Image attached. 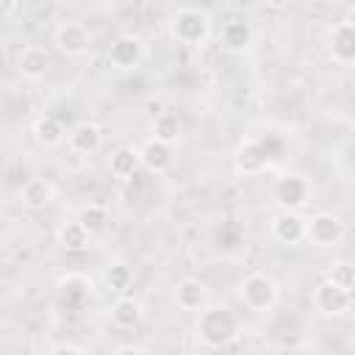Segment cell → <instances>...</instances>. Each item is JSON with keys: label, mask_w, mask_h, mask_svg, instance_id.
Segmentation results:
<instances>
[{"label": "cell", "mask_w": 355, "mask_h": 355, "mask_svg": "<svg viewBox=\"0 0 355 355\" xmlns=\"http://www.w3.org/2000/svg\"><path fill=\"white\" fill-rule=\"evenodd\" d=\"M239 333V322L227 308H205L197 316V336L202 338L205 347L222 349L227 347Z\"/></svg>", "instance_id": "1"}, {"label": "cell", "mask_w": 355, "mask_h": 355, "mask_svg": "<svg viewBox=\"0 0 355 355\" xmlns=\"http://www.w3.org/2000/svg\"><path fill=\"white\" fill-rule=\"evenodd\" d=\"M208 28H211L208 14L200 11V8H191V6H189V8H180V11L172 17V25H169L172 36H175L180 44H200V42H205Z\"/></svg>", "instance_id": "2"}, {"label": "cell", "mask_w": 355, "mask_h": 355, "mask_svg": "<svg viewBox=\"0 0 355 355\" xmlns=\"http://www.w3.org/2000/svg\"><path fill=\"white\" fill-rule=\"evenodd\" d=\"M239 300L250 308V311H266L275 305L277 300V288L272 283V277L255 272V275H247L239 286Z\"/></svg>", "instance_id": "3"}, {"label": "cell", "mask_w": 355, "mask_h": 355, "mask_svg": "<svg viewBox=\"0 0 355 355\" xmlns=\"http://www.w3.org/2000/svg\"><path fill=\"white\" fill-rule=\"evenodd\" d=\"M141 58H144V42L139 36H133V33L116 36L111 42V47H108V64L114 69H122V72L136 69L141 64Z\"/></svg>", "instance_id": "4"}, {"label": "cell", "mask_w": 355, "mask_h": 355, "mask_svg": "<svg viewBox=\"0 0 355 355\" xmlns=\"http://www.w3.org/2000/svg\"><path fill=\"white\" fill-rule=\"evenodd\" d=\"M305 239L313 244V247H333L344 239V222L333 214H316L308 219V230H305Z\"/></svg>", "instance_id": "5"}, {"label": "cell", "mask_w": 355, "mask_h": 355, "mask_svg": "<svg viewBox=\"0 0 355 355\" xmlns=\"http://www.w3.org/2000/svg\"><path fill=\"white\" fill-rule=\"evenodd\" d=\"M269 158H272V150L266 139H250L236 150V169L244 175H258L266 169Z\"/></svg>", "instance_id": "6"}, {"label": "cell", "mask_w": 355, "mask_h": 355, "mask_svg": "<svg viewBox=\"0 0 355 355\" xmlns=\"http://www.w3.org/2000/svg\"><path fill=\"white\" fill-rule=\"evenodd\" d=\"M308 194H311V186L305 178L300 175H286L275 183V200L283 211H297L308 202Z\"/></svg>", "instance_id": "7"}, {"label": "cell", "mask_w": 355, "mask_h": 355, "mask_svg": "<svg viewBox=\"0 0 355 355\" xmlns=\"http://www.w3.org/2000/svg\"><path fill=\"white\" fill-rule=\"evenodd\" d=\"M53 39H55V47L64 55H83L92 47V33L80 22H64V25H58Z\"/></svg>", "instance_id": "8"}, {"label": "cell", "mask_w": 355, "mask_h": 355, "mask_svg": "<svg viewBox=\"0 0 355 355\" xmlns=\"http://www.w3.org/2000/svg\"><path fill=\"white\" fill-rule=\"evenodd\" d=\"M349 305L352 302H349L347 288H341V286H336L330 280H324V283H319L313 288V308L319 313H324V316H341Z\"/></svg>", "instance_id": "9"}, {"label": "cell", "mask_w": 355, "mask_h": 355, "mask_svg": "<svg viewBox=\"0 0 355 355\" xmlns=\"http://www.w3.org/2000/svg\"><path fill=\"white\" fill-rule=\"evenodd\" d=\"M50 53L42 47V44H28V47H22V53H19V58H17V69H19V75L22 78H28V80H39V78H44L47 75V69H50Z\"/></svg>", "instance_id": "10"}, {"label": "cell", "mask_w": 355, "mask_h": 355, "mask_svg": "<svg viewBox=\"0 0 355 355\" xmlns=\"http://www.w3.org/2000/svg\"><path fill=\"white\" fill-rule=\"evenodd\" d=\"M67 144L78 155H94L103 147V130L94 122H80L67 133Z\"/></svg>", "instance_id": "11"}, {"label": "cell", "mask_w": 355, "mask_h": 355, "mask_svg": "<svg viewBox=\"0 0 355 355\" xmlns=\"http://www.w3.org/2000/svg\"><path fill=\"white\" fill-rule=\"evenodd\" d=\"M305 230H308V222L294 214V211H283L280 216H275L272 222V236L280 241V244H300L305 239Z\"/></svg>", "instance_id": "12"}, {"label": "cell", "mask_w": 355, "mask_h": 355, "mask_svg": "<svg viewBox=\"0 0 355 355\" xmlns=\"http://www.w3.org/2000/svg\"><path fill=\"white\" fill-rule=\"evenodd\" d=\"M175 302H178V308H183V311H205V302H208V288H205V283H200V280H194V277H186V280H180L178 283V288H175Z\"/></svg>", "instance_id": "13"}, {"label": "cell", "mask_w": 355, "mask_h": 355, "mask_svg": "<svg viewBox=\"0 0 355 355\" xmlns=\"http://www.w3.org/2000/svg\"><path fill=\"white\" fill-rule=\"evenodd\" d=\"M139 158H141V166H144V169L161 175V172H166L169 164H172V147L164 144V141H158V139H150V141L139 150Z\"/></svg>", "instance_id": "14"}, {"label": "cell", "mask_w": 355, "mask_h": 355, "mask_svg": "<svg viewBox=\"0 0 355 355\" xmlns=\"http://www.w3.org/2000/svg\"><path fill=\"white\" fill-rule=\"evenodd\" d=\"M53 194H55V191H53V186H50L44 178H28V180L22 183V189H19V200H22V205L31 208V211H39V208L50 205Z\"/></svg>", "instance_id": "15"}, {"label": "cell", "mask_w": 355, "mask_h": 355, "mask_svg": "<svg viewBox=\"0 0 355 355\" xmlns=\"http://www.w3.org/2000/svg\"><path fill=\"white\" fill-rule=\"evenodd\" d=\"M330 53L341 64L355 61V28H349L347 22H338L330 31Z\"/></svg>", "instance_id": "16"}, {"label": "cell", "mask_w": 355, "mask_h": 355, "mask_svg": "<svg viewBox=\"0 0 355 355\" xmlns=\"http://www.w3.org/2000/svg\"><path fill=\"white\" fill-rule=\"evenodd\" d=\"M139 164H141V158H139V153L130 150V147H119V150H114L111 158H108V169H111V175L119 178V180H133V178L139 175Z\"/></svg>", "instance_id": "17"}, {"label": "cell", "mask_w": 355, "mask_h": 355, "mask_svg": "<svg viewBox=\"0 0 355 355\" xmlns=\"http://www.w3.org/2000/svg\"><path fill=\"white\" fill-rule=\"evenodd\" d=\"M250 42H252L250 22H244V19H230V22L222 28V44H225L230 53H241V50H247Z\"/></svg>", "instance_id": "18"}, {"label": "cell", "mask_w": 355, "mask_h": 355, "mask_svg": "<svg viewBox=\"0 0 355 355\" xmlns=\"http://www.w3.org/2000/svg\"><path fill=\"white\" fill-rule=\"evenodd\" d=\"M111 319L116 327H136L139 319H141V305L139 300L133 297H119L114 305H111Z\"/></svg>", "instance_id": "19"}, {"label": "cell", "mask_w": 355, "mask_h": 355, "mask_svg": "<svg viewBox=\"0 0 355 355\" xmlns=\"http://www.w3.org/2000/svg\"><path fill=\"white\" fill-rule=\"evenodd\" d=\"M153 139H158V141L172 147L180 139V119H178V114H169V111L158 114L155 122H153Z\"/></svg>", "instance_id": "20"}, {"label": "cell", "mask_w": 355, "mask_h": 355, "mask_svg": "<svg viewBox=\"0 0 355 355\" xmlns=\"http://www.w3.org/2000/svg\"><path fill=\"white\" fill-rule=\"evenodd\" d=\"M89 230L78 222V219H72V222H64L61 227H58V244L64 247V250H83L86 247V241H89Z\"/></svg>", "instance_id": "21"}, {"label": "cell", "mask_w": 355, "mask_h": 355, "mask_svg": "<svg viewBox=\"0 0 355 355\" xmlns=\"http://www.w3.org/2000/svg\"><path fill=\"white\" fill-rule=\"evenodd\" d=\"M33 133H36V139L42 141V144H58L61 139H64V125H61V119H55L53 114H44V116H39L36 119V125H33Z\"/></svg>", "instance_id": "22"}, {"label": "cell", "mask_w": 355, "mask_h": 355, "mask_svg": "<svg viewBox=\"0 0 355 355\" xmlns=\"http://www.w3.org/2000/svg\"><path fill=\"white\" fill-rule=\"evenodd\" d=\"M58 294L64 305H80L86 297V280L83 277H67L58 283Z\"/></svg>", "instance_id": "23"}, {"label": "cell", "mask_w": 355, "mask_h": 355, "mask_svg": "<svg viewBox=\"0 0 355 355\" xmlns=\"http://www.w3.org/2000/svg\"><path fill=\"white\" fill-rule=\"evenodd\" d=\"M78 222L89 230V233H97L105 222H108V214H105V208L103 205H97V202H89L86 208H80V214H78Z\"/></svg>", "instance_id": "24"}, {"label": "cell", "mask_w": 355, "mask_h": 355, "mask_svg": "<svg viewBox=\"0 0 355 355\" xmlns=\"http://www.w3.org/2000/svg\"><path fill=\"white\" fill-rule=\"evenodd\" d=\"M105 283H108V288H114V291L130 288V283H133L130 266H125V263H111V266L105 269Z\"/></svg>", "instance_id": "25"}, {"label": "cell", "mask_w": 355, "mask_h": 355, "mask_svg": "<svg viewBox=\"0 0 355 355\" xmlns=\"http://www.w3.org/2000/svg\"><path fill=\"white\" fill-rule=\"evenodd\" d=\"M327 280L336 283V286H341V288H349L352 280H355V266H349V263H336V266L330 269Z\"/></svg>", "instance_id": "26"}, {"label": "cell", "mask_w": 355, "mask_h": 355, "mask_svg": "<svg viewBox=\"0 0 355 355\" xmlns=\"http://www.w3.org/2000/svg\"><path fill=\"white\" fill-rule=\"evenodd\" d=\"M47 355H83L75 344H58V347H53Z\"/></svg>", "instance_id": "27"}, {"label": "cell", "mask_w": 355, "mask_h": 355, "mask_svg": "<svg viewBox=\"0 0 355 355\" xmlns=\"http://www.w3.org/2000/svg\"><path fill=\"white\" fill-rule=\"evenodd\" d=\"M114 355H141V349H136V347H119V349H114Z\"/></svg>", "instance_id": "28"}, {"label": "cell", "mask_w": 355, "mask_h": 355, "mask_svg": "<svg viewBox=\"0 0 355 355\" xmlns=\"http://www.w3.org/2000/svg\"><path fill=\"white\" fill-rule=\"evenodd\" d=\"M344 22H347L349 28H355V6H352V8L347 11V19H344Z\"/></svg>", "instance_id": "29"}, {"label": "cell", "mask_w": 355, "mask_h": 355, "mask_svg": "<svg viewBox=\"0 0 355 355\" xmlns=\"http://www.w3.org/2000/svg\"><path fill=\"white\" fill-rule=\"evenodd\" d=\"M347 294H349V302H352V305H355V280H352V286H349V288H347Z\"/></svg>", "instance_id": "30"}]
</instances>
